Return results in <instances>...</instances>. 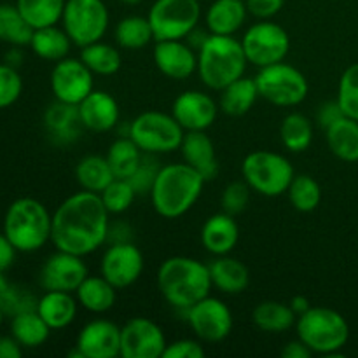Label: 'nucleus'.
Masks as SVG:
<instances>
[{
    "label": "nucleus",
    "instance_id": "dca6fc26",
    "mask_svg": "<svg viewBox=\"0 0 358 358\" xmlns=\"http://www.w3.org/2000/svg\"><path fill=\"white\" fill-rule=\"evenodd\" d=\"M166 336L154 320L135 317L121 327L122 358H163Z\"/></svg>",
    "mask_w": 358,
    "mask_h": 358
},
{
    "label": "nucleus",
    "instance_id": "ddd939ff",
    "mask_svg": "<svg viewBox=\"0 0 358 358\" xmlns=\"http://www.w3.org/2000/svg\"><path fill=\"white\" fill-rule=\"evenodd\" d=\"M185 320L203 343H220L229 338L234 327V317L231 308L219 297L206 296L194 306L185 310Z\"/></svg>",
    "mask_w": 358,
    "mask_h": 358
},
{
    "label": "nucleus",
    "instance_id": "b1692460",
    "mask_svg": "<svg viewBox=\"0 0 358 358\" xmlns=\"http://www.w3.org/2000/svg\"><path fill=\"white\" fill-rule=\"evenodd\" d=\"M180 152L185 163L198 170L206 182L213 180L219 175L215 145L206 131H185Z\"/></svg>",
    "mask_w": 358,
    "mask_h": 358
},
{
    "label": "nucleus",
    "instance_id": "a19ab883",
    "mask_svg": "<svg viewBox=\"0 0 358 358\" xmlns=\"http://www.w3.org/2000/svg\"><path fill=\"white\" fill-rule=\"evenodd\" d=\"M290 203L294 208L301 213H310L318 208L322 201V187L311 175L301 173L296 175L287 191Z\"/></svg>",
    "mask_w": 358,
    "mask_h": 358
},
{
    "label": "nucleus",
    "instance_id": "680f3d73",
    "mask_svg": "<svg viewBox=\"0 0 358 358\" xmlns=\"http://www.w3.org/2000/svg\"><path fill=\"white\" fill-rule=\"evenodd\" d=\"M117 2L124 3V6H138V3H142L143 0H117Z\"/></svg>",
    "mask_w": 358,
    "mask_h": 358
},
{
    "label": "nucleus",
    "instance_id": "8fccbe9b",
    "mask_svg": "<svg viewBox=\"0 0 358 358\" xmlns=\"http://www.w3.org/2000/svg\"><path fill=\"white\" fill-rule=\"evenodd\" d=\"M250 16L255 20H273L285 6V0H245Z\"/></svg>",
    "mask_w": 358,
    "mask_h": 358
},
{
    "label": "nucleus",
    "instance_id": "e2e57ef3",
    "mask_svg": "<svg viewBox=\"0 0 358 358\" xmlns=\"http://www.w3.org/2000/svg\"><path fill=\"white\" fill-rule=\"evenodd\" d=\"M3 318H6V313H3L2 306H0V327H2V324H3Z\"/></svg>",
    "mask_w": 358,
    "mask_h": 358
},
{
    "label": "nucleus",
    "instance_id": "7c9ffc66",
    "mask_svg": "<svg viewBox=\"0 0 358 358\" xmlns=\"http://www.w3.org/2000/svg\"><path fill=\"white\" fill-rule=\"evenodd\" d=\"M297 315L290 304L278 301H262L252 311V322L255 327L268 334H283L296 327Z\"/></svg>",
    "mask_w": 358,
    "mask_h": 358
},
{
    "label": "nucleus",
    "instance_id": "f8f14e48",
    "mask_svg": "<svg viewBox=\"0 0 358 358\" xmlns=\"http://www.w3.org/2000/svg\"><path fill=\"white\" fill-rule=\"evenodd\" d=\"M241 45L248 65L264 69L285 62L290 51V37L285 28L273 20H257V23L250 24L243 34Z\"/></svg>",
    "mask_w": 358,
    "mask_h": 358
},
{
    "label": "nucleus",
    "instance_id": "5fc2aeb1",
    "mask_svg": "<svg viewBox=\"0 0 358 358\" xmlns=\"http://www.w3.org/2000/svg\"><path fill=\"white\" fill-rule=\"evenodd\" d=\"M23 346L13 336H0V358H20Z\"/></svg>",
    "mask_w": 358,
    "mask_h": 358
},
{
    "label": "nucleus",
    "instance_id": "4be33fe9",
    "mask_svg": "<svg viewBox=\"0 0 358 358\" xmlns=\"http://www.w3.org/2000/svg\"><path fill=\"white\" fill-rule=\"evenodd\" d=\"M44 128L56 145L63 147L77 142L84 131L79 107L55 100L44 112Z\"/></svg>",
    "mask_w": 358,
    "mask_h": 358
},
{
    "label": "nucleus",
    "instance_id": "4d7b16f0",
    "mask_svg": "<svg viewBox=\"0 0 358 358\" xmlns=\"http://www.w3.org/2000/svg\"><path fill=\"white\" fill-rule=\"evenodd\" d=\"M208 35H210V31L201 30V28L198 27V28H194V30H192L187 37H185V41H187L189 44L196 49V51H198V49L205 44V41L208 38Z\"/></svg>",
    "mask_w": 358,
    "mask_h": 358
},
{
    "label": "nucleus",
    "instance_id": "39448f33",
    "mask_svg": "<svg viewBox=\"0 0 358 358\" xmlns=\"http://www.w3.org/2000/svg\"><path fill=\"white\" fill-rule=\"evenodd\" d=\"M52 213L35 198H17L3 217V234L21 254H31L51 241Z\"/></svg>",
    "mask_w": 358,
    "mask_h": 358
},
{
    "label": "nucleus",
    "instance_id": "c85d7f7f",
    "mask_svg": "<svg viewBox=\"0 0 358 358\" xmlns=\"http://www.w3.org/2000/svg\"><path fill=\"white\" fill-rule=\"evenodd\" d=\"M325 140L327 147L338 159L345 163H357L358 161V121L346 115L332 122L325 128Z\"/></svg>",
    "mask_w": 358,
    "mask_h": 358
},
{
    "label": "nucleus",
    "instance_id": "72a5a7b5",
    "mask_svg": "<svg viewBox=\"0 0 358 358\" xmlns=\"http://www.w3.org/2000/svg\"><path fill=\"white\" fill-rule=\"evenodd\" d=\"M49 334H51V327L42 320L37 310L24 311V313L13 317V320H10V336L23 348H38L48 341Z\"/></svg>",
    "mask_w": 358,
    "mask_h": 358
},
{
    "label": "nucleus",
    "instance_id": "9b49d317",
    "mask_svg": "<svg viewBox=\"0 0 358 358\" xmlns=\"http://www.w3.org/2000/svg\"><path fill=\"white\" fill-rule=\"evenodd\" d=\"M201 14L199 0H154L147 17L154 41H182L198 28Z\"/></svg>",
    "mask_w": 358,
    "mask_h": 358
},
{
    "label": "nucleus",
    "instance_id": "09e8293b",
    "mask_svg": "<svg viewBox=\"0 0 358 358\" xmlns=\"http://www.w3.org/2000/svg\"><path fill=\"white\" fill-rule=\"evenodd\" d=\"M205 355L206 350L203 346V341H199L198 338H184L177 339L173 343H168L163 358H203Z\"/></svg>",
    "mask_w": 358,
    "mask_h": 358
},
{
    "label": "nucleus",
    "instance_id": "79ce46f5",
    "mask_svg": "<svg viewBox=\"0 0 358 358\" xmlns=\"http://www.w3.org/2000/svg\"><path fill=\"white\" fill-rule=\"evenodd\" d=\"M136 191L128 178H114L103 191L100 192V198L103 201L105 208L110 215H121L131 208L133 201L136 198Z\"/></svg>",
    "mask_w": 358,
    "mask_h": 358
},
{
    "label": "nucleus",
    "instance_id": "412c9836",
    "mask_svg": "<svg viewBox=\"0 0 358 358\" xmlns=\"http://www.w3.org/2000/svg\"><path fill=\"white\" fill-rule=\"evenodd\" d=\"M77 107L86 131L108 133L119 124V103L107 91L93 90Z\"/></svg>",
    "mask_w": 358,
    "mask_h": 358
},
{
    "label": "nucleus",
    "instance_id": "58836bf2",
    "mask_svg": "<svg viewBox=\"0 0 358 358\" xmlns=\"http://www.w3.org/2000/svg\"><path fill=\"white\" fill-rule=\"evenodd\" d=\"M66 0H16L21 16L34 30L62 23Z\"/></svg>",
    "mask_w": 358,
    "mask_h": 358
},
{
    "label": "nucleus",
    "instance_id": "f257e3e1",
    "mask_svg": "<svg viewBox=\"0 0 358 358\" xmlns=\"http://www.w3.org/2000/svg\"><path fill=\"white\" fill-rule=\"evenodd\" d=\"M110 213L100 194L79 191L69 196L52 213L51 243L69 254H93L108 241Z\"/></svg>",
    "mask_w": 358,
    "mask_h": 358
},
{
    "label": "nucleus",
    "instance_id": "393cba45",
    "mask_svg": "<svg viewBox=\"0 0 358 358\" xmlns=\"http://www.w3.org/2000/svg\"><path fill=\"white\" fill-rule=\"evenodd\" d=\"M79 310L76 294L63 290H44L37 301V313L51 327V331H62L73 324Z\"/></svg>",
    "mask_w": 358,
    "mask_h": 358
},
{
    "label": "nucleus",
    "instance_id": "2f4dec72",
    "mask_svg": "<svg viewBox=\"0 0 358 358\" xmlns=\"http://www.w3.org/2000/svg\"><path fill=\"white\" fill-rule=\"evenodd\" d=\"M28 45H30L31 51L38 58L56 63L70 55V49H72L73 42L69 37V34L63 30V27L59 28L58 24H52V27H44L34 30L31 41Z\"/></svg>",
    "mask_w": 358,
    "mask_h": 358
},
{
    "label": "nucleus",
    "instance_id": "603ef678",
    "mask_svg": "<svg viewBox=\"0 0 358 358\" xmlns=\"http://www.w3.org/2000/svg\"><path fill=\"white\" fill-rule=\"evenodd\" d=\"M17 250L6 234H0V273H6L16 261Z\"/></svg>",
    "mask_w": 358,
    "mask_h": 358
},
{
    "label": "nucleus",
    "instance_id": "3c124183",
    "mask_svg": "<svg viewBox=\"0 0 358 358\" xmlns=\"http://www.w3.org/2000/svg\"><path fill=\"white\" fill-rule=\"evenodd\" d=\"M343 115L345 114H343V110H341V107H339L338 101H325V103L318 108L317 121H318V124L325 129V128H329L332 122L338 121L339 117H343Z\"/></svg>",
    "mask_w": 358,
    "mask_h": 358
},
{
    "label": "nucleus",
    "instance_id": "6ab92c4d",
    "mask_svg": "<svg viewBox=\"0 0 358 358\" xmlns=\"http://www.w3.org/2000/svg\"><path fill=\"white\" fill-rule=\"evenodd\" d=\"M76 346L84 358L121 357V327L107 318H94L80 329Z\"/></svg>",
    "mask_w": 358,
    "mask_h": 358
},
{
    "label": "nucleus",
    "instance_id": "4c0bfd02",
    "mask_svg": "<svg viewBox=\"0 0 358 358\" xmlns=\"http://www.w3.org/2000/svg\"><path fill=\"white\" fill-rule=\"evenodd\" d=\"M105 157H107L115 178H129L142 163L143 152L129 136H119L110 143Z\"/></svg>",
    "mask_w": 358,
    "mask_h": 358
},
{
    "label": "nucleus",
    "instance_id": "1a4fd4ad",
    "mask_svg": "<svg viewBox=\"0 0 358 358\" xmlns=\"http://www.w3.org/2000/svg\"><path fill=\"white\" fill-rule=\"evenodd\" d=\"M254 79L257 84L259 96L276 107H297L306 100L310 93L306 76L285 62L259 69V73Z\"/></svg>",
    "mask_w": 358,
    "mask_h": 358
},
{
    "label": "nucleus",
    "instance_id": "5701e85b",
    "mask_svg": "<svg viewBox=\"0 0 358 358\" xmlns=\"http://www.w3.org/2000/svg\"><path fill=\"white\" fill-rule=\"evenodd\" d=\"M201 245L213 257L229 255L240 240V226L234 215L226 212L213 213L201 227Z\"/></svg>",
    "mask_w": 358,
    "mask_h": 358
},
{
    "label": "nucleus",
    "instance_id": "20e7f679",
    "mask_svg": "<svg viewBox=\"0 0 358 358\" xmlns=\"http://www.w3.org/2000/svg\"><path fill=\"white\" fill-rule=\"evenodd\" d=\"M248 59L234 35L210 34L198 49V76L208 90L220 91L245 76Z\"/></svg>",
    "mask_w": 358,
    "mask_h": 358
},
{
    "label": "nucleus",
    "instance_id": "f03ea898",
    "mask_svg": "<svg viewBox=\"0 0 358 358\" xmlns=\"http://www.w3.org/2000/svg\"><path fill=\"white\" fill-rule=\"evenodd\" d=\"M156 282L163 299L182 311L205 299L213 289L208 264L185 255L166 259L157 269Z\"/></svg>",
    "mask_w": 358,
    "mask_h": 358
},
{
    "label": "nucleus",
    "instance_id": "473e14b6",
    "mask_svg": "<svg viewBox=\"0 0 358 358\" xmlns=\"http://www.w3.org/2000/svg\"><path fill=\"white\" fill-rule=\"evenodd\" d=\"M114 178V171L105 156L91 154L83 157L76 166V180L83 191L100 194Z\"/></svg>",
    "mask_w": 358,
    "mask_h": 358
},
{
    "label": "nucleus",
    "instance_id": "37998d69",
    "mask_svg": "<svg viewBox=\"0 0 358 358\" xmlns=\"http://www.w3.org/2000/svg\"><path fill=\"white\" fill-rule=\"evenodd\" d=\"M336 101L346 117L358 121V63H353L343 72Z\"/></svg>",
    "mask_w": 358,
    "mask_h": 358
},
{
    "label": "nucleus",
    "instance_id": "4468645a",
    "mask_svg": "<svg viewBox=\"0 0 358 358\" xmlns=\"http://www.w3.org/2000/svg\"><path fill=\"white\" fill-rule=\"evenodd\" d=\"M143 266V254L133 241H114L101 255L100 275L117 290H124L138 282Z\"/></svg>",
    "mask_w": 358,
    "mask_h": 358
},
{
    "label": "nucleus",
    "instance_id": "c756f323",
    "mask_svg": "<svg viewBox=\"0 0 358 358\" xmlns=\"http://www.w3.org/2000/svg\"><path fill=\"white\" fill-rule=\"evenodd\" d=\"M219 93V108L226 115H231V117H240V115H245L247 112H250L255 101H257V98H261L259 96L255 79H250L247 76L227 84Z\"/></svg>",
    "mask_w": 358,
    "mask_h": 358
},
{
    "label": "nucleus",
    "instance_id": "aec40b11",
    "mask_svg": "<svg viewBox=\"0 0 358 358\" xmlns=\"http://www.w3.org/2000/svg\"><path fill=\"white\" fill-rule=\"evenodd\" d=\"M154 63L168 79L185 80L198 72V51L185 38L182 41H156Z\"/></svg>",
    "mask_w": 358,
    "mask_h": 358
},
{
    "label": "nucleus",
    "instance_id": "e433bc0d",
    "mask_svg": "<svg viewBox=\"0 0 358 358\" xmlns=\"http://www.w3.org/2000/svg\"><path fill=\"white\" fill-rule=\"evenodd\" d=\"M280 140L289 152H304L313 142V122L301 112H290L280 124Z\"/></svg>",
    "mask_w": 358,
    "mask_h": 358
},
{
    "label": "nucleus",
    "instance_id": "0eeeda50",
    "mask_svg": "<svg viewBox=\"0 0 358 358\" xmlns=\"http://www.w3.org/2000/svg\"><path fill=\"white\" fill-rule=\"evenodd\" d=\"M241 177L254 192L266 198H276L287 194L296 171L283 154L254 150L241 163Z\"/></svg>",
    "mask_w": 358,
    "mask_h": 358
},
{
    "label": "nucleus",
    "instance_id": "864d4df0",
    "mask_svg": "<svg viewBox=\"0 0 358 358\" xmlns=\"http://www.w3.org/2000/svg\"><path fill=\"white\" fill-rule=\"evenodd\" d=\"M282 357L283 358H311L313 353L311 350L301 341L299 338L294 339V341H289L282 350Z\"/></svg>",
    "mask_w": 358,
    "mask_h": 358
},
{
    "label": "nucleus",
    "instance_id": "f704fd0d",
    "mask_svg": "<svg viewBox=\"0 0 358 358\" xmlns=\"http://www.w3.org/2000/svg\"><path fill=\"white\" fill-rule=\"evenodd\" d=\"M114 38L115 44L121 49H128V51H138V49H143L145 45H149L154 38L149 17L138 16V14H131V16L122 17V20H119L117 24H115Z\"/></svg>",
    "mask_w": 358,
    "mask_h": 358
},
{
    "label": "nucleus",
    "instance_id": "cd10ccee",
    "mask_svg": "<svg viewBox=\"0 0 358 358\" xmlns=\"http://www.w3.org/2000/svg\"><path fill=\"white\" fill-rule=\"evenodd\" d=\"M76 297L80 308L93 315H103L115 306L117 289L101 275H87L76 290Z\"/></svg>",
    "mask_w": 358,
    "mask_h": 358
},
{
    "label": "nucleus",
    "instance_id": "bb28decb",
    "mask_svg": "<svg viewBox=\"0 0 358 358\" xmlns=\"http://www.w3.org/2000/svg\"><path fill=\"white\" fill-rule=\"evenodd\" d=\"M208 268L213 289L226 296H236V294L245 292L250 285V271L240 259L231 257V255H220L210 262Z\"/></svg>",
    "mask_w": 358,
    "mask_h": 358
},
{
    "label": "nucleus",
    "instance_id": "6e6552de",
    "mask_svg": "<svg viewBox=\"0 0 358 358\" xmlns=\"http://www.w3.org/2000/svg\"><path fill=\"white\" fill-rule=\"evenodd\" d=\"M184 128L171 114L147 110L136 115L128 124V136L140 147L143 154H171L180 150Z\"/></svg>",
    "mask_w": 358,
    "mask_h": 358
},
{
    "label": "nucleus",
    "instance_id": "a18cd8bd",
    "mask_svg": "<svg viewBox=\"0 0 358 358\" xmlns=\"http://www.w3.org/2000/svg\"><path fill=\"white\" fill-rule=\"evenodd\" d=\"M250 196L252 189L243 178L231 182V184L226 185L222 196H220V208H222V212L229 213V215H240L241 212L247 210L248 203H250Z\"/></svg>",
    "mask_w": 358,
    "mask_h": 358
},
{
    "label": "nucleus",
    "instance_id": "9d476101",
    "mask_svg": "<svg viewBox=\"0 0 358 358\" xmlns=\"http://www.w3.org/2000/svg\"><path fill=\"white\" fill-rule=\"evenodd\" d=\"M62 27L79 49L103 41L110 27L107 3L103 0H66Z\"/></svg>",
    "mask_w": 358,
    "mask_h": 358
},
{
    "label": "nucleus",
    "instance_id": "13d9d810",
    "mask_svg": "<svg viewBox=\"0 0 358 358\" xmlns=\"http://www.w3.org/2000/svg\"><path fill=\"white\" fill-rule=\"evenodd\" d=\"M290 308L294 310V313L299 317V315H303L304 311H308L311 308L310 301H308L306 296H294L292 299H290Z\"/></svg>",
    "mask_w": 358,
    "mask_h": 358
},
{
    "label": "nucleus",
    "instance_id": "49530a36",
    "mask_svg": "<svg viewBox=\"0 0 358 358\" xmlns=\"http://www.w3.org/2000/svg\"><path fill=\"white\" fill-rule=\"evenodd\" d=\"M23 93V79L16 66L0 63V110L9 108Z\"/></svg>",
    "mask_w": 358,
    "mask_h": 358
},
{
    "label": "nucleus",
    "instance_id": "6e6d98bb",
    "mask_svg": "<svg viewBox=\"0 0 358 358\" xmlns=\"http://www.w3.org/2000/svg\"><path fill=\"white\" fill-rule=\"evenodd\" d=\"M131 229H129L128 224H112L110 222V231H108V241L114 243V241H131Z\"/></svg>",
    "mask_w": 358,
    "mask_h": 358
},
{
    "label": "nucleus",
    "instance_id": "de8ad7c7",
    "mask_svg": "<svg viewBox=\"0 0 358 358\" xmlns=\"http://www.w3.org/2000/svg\"><path fill=\"white\" fill-rule=\"evenodd\" d=\"M161 164L159 161L156 159L154 154H143L142 157V163L138 164L135 173L128 178L131 182V185L135 187L136 194L143 196V194H149L150 189H152L154 180H156V175L159 171Z\"/></svg>",
    "mask_w": 358,
    "mask_h": 358
},
{
    "label": "nucleus",
    "instance_id": "7ed1b4c3",
    "mask_svg": "<svg viewBox=\"0 0 358 358\" xmlns=\"http://www.w3.org/2000/svg\"><path fill=\"white\" fill-rule=\"evenodd\" d=\"M205 177L187 163H170L159 168L149 196L163 219H180L198 203Z\"/></svg>",
    "mask_w": 358,
    "mask_h": 358
},
{
    "label": "nucleus",
    "instance_id": "c9c22d12",
    "mask_svg": "<svg viewBox=\"0 0 358 358\" xmlns=\"http://www.w3.org/2000/svg\"><path fill=\"white\" fill-rule=\"evenodd\" d=\"M119 49L121 48H115V45L107 44V42L98 41L80 48L79 58L86 63V66L94 76L108 77L121 70L122 55Z\"/></svg>",
    "mask_w": 358,
    "mask_h": 358
},
{
    "label": "nucleus",
    "instance_id": "c03bdc74",
    "mask_svg": "<svg viewBox=\"0 0 358 358\" xmlns=\"http://www.w3.org/2000/svg\"><path fill=\"white\" fill-rule=\"evenodd\" d=\"M37 297L30 292L28 289L20 285L10 283L9 289L6 290L2 297H0V306H2L3 313L7 317H16V315L24 313V311L37 310Z\"/></svg>",
    "mask_w": 358,
    "mask_h": 358
},
{
    "label": "nucleus",
    "instance_id": "423d86ee",
    "mask_svg": "<svg viewBox=\"0 0 358 358\" xmlns=\"http://www.w3.org/2000/svg\"><path fill=\"white\" fill-rule=\"evenodd\" d=\"M297 338L313 355H339L350 339V325L339 311L324 306H311L296 320Z\"/></svg>",
    "mask_w": 358,
    "mask_h": 358
},
{
    "label": "nucleus",
    "instance_id": "052dcab7",
    "mask_svg": "<svg viewBox=\"0 0 358 358\" xmlns=\"http://www.w3.org/2000/svg\"><path fill=\"white\" fill-rule=\"evenodd\" d=\"M9 287H10V282L6 278V275H3V273H0V297L6 294V290L9 289Z\"/></svg>",
    "mask_w": 358,
    "mask_h": 358
},
{
    "label": "nucleus",
    "instance_id": "ea45409f",
    "mask_svg": "<svg viewBox=\"0 0 358 358\" xmlns=\"http://www.w3.org/2000/svg\"><path fill=\"white\" fill-rule=\"evenodd\" d=\"M34 28L24 21L17 10L16 3H0V41L10 45H28Z\"/></svg>",
    "mask_w": 358,
    "mask_h": 358
},
{
    "label": "nucleus",
    "instance_id": "a878e982",
    "mask_svg": "<svg viewBox=\"0 0 358 358\" xmlns=\"http://www.w3.org/2000/svg\"><path fill=\"white\" fill-rule=\"evenodd\" d=\"M248 16L245 0H213L205 13L206 30L215 35H236Z\"/></svg>",
    "mask_w": 358,
    "mask_h": 358
},
{
    "label": "nucleus",
    "instance_id": "bf43d9fd",
    "mask_svg": "<svg viewBox=\"0 0 358 358\" xmlns=\"http://www.w3.org/2000/svg\"><path fill=\"white\" fill-rule=\"evenodd\" d=\"M21 62H23V55H21V49L20 45H13V49H10L9 52L6 55V63L10 66H20Z\"/></svg>",
    "mask_w": 358,
    "mask_h": 358
},
{
    "label": "nucleus",
    "instance_id": "a211bd4d",
    "mask_svg": "<svg viewBox=\"0 0 358 358\" xmlns=\"http://www.w3.org/2000/svg\"><path fill=\"white\" fill-rule=\"evenodd\" d=\"M171 115L184 131H206L219 115V103L205 91L189 90L175 98Z\"/></svg>",
    "mask_w": 358,
    "mask_h": 358
},
{
    "label": "nucleus",
    "instance_id": "2eb2a0df",
    "mask_svg": "<svg viewBox=\"0 0 358 358\" xmlns=\"http://www.w3.org/2000/svg\"><path fill=\"white\" fill-rule=\"evenodd\" d=\"M94 90V73L80 58H66L55 63L51 72V91L55 100L79 105Z\"/></svg>",
    "mask_w": 358,
    "mask_h": 358
},
{
    "label": "nucleus",
    "instance_id": "f3484780",
    "mask_svg": "<svg viewBox=\"0 0 358 358\" xmlns=\"http://www.w3.org/2000/svg\"><path fill=\"white\" fill-rule=\"evenodd\" d=\"M87 275L90 273L84 257L56 250L42 264L38 282L44 290H63V292L76 294Z\"/></svg>",
    "mask_w": 358,
    "mask_h": 358
}]
</instances>
